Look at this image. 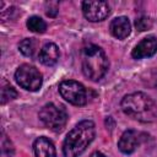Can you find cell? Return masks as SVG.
Listing matches in <instances>:
<instances>
[{"label": "cell", "instance_id": "1", "mask_svg": "<svg viewBox=\"0 0 157 157\" xmlns=\"http://www.w3.org/2000/svg\"><path fill=\"white\" fill-rule=\"evenodd\" d=\"M123 112L141 123H152L157 120V104L144 92L126 94L120 103Z\"/></svg>", "mask_w": 157, "mask_h": 157}, {"label": "cell", "instance_id": "2", "mask_svg": "<svg viewBox=\"0 0 157 157\" xmlns=\"http://www.w3.org/2000/svg\"><path fill=\"white\" fill-rule=\"evenodd\" d=\"M96 135L94 123L92 120H82L69 131L64 140L63 153L64 157H78L93 141Z\"/></svg>", "mask_w": 157, "mask_h": 157}, {"label": "cell", "instance_id": "3", "mask_svg": "<svg viewBox=\"0 0 157 157\" xmlns=\"http://www.w3.org/2000/svg\"><path fill=\"white\" fill-rule=\"evenodd\" d=\"M81 66L82 72L87 78L99 81L105 75L109 67V61L101 47L88 44L81 50Z\"/></svg>", "mask_w": 157, "mask_h": 157}, {"label": "cell", "instance_id": "4", "mask_svg": "<svg viewBox=\"0 0 157 157\" xmlns=\"http://www.w3.org/2000/svg\"><path fill=\"white\" fill-rule=\"evenodd\" d=\"M39 119L52 131L59 132L67 123V113L64 107L55 105L54 103H47L39 110Z\"/></svg>", "mask_w": 157, "mask_h": 157}, {"label": "cell", "instance_id": "5", "mask_svg": "<svg viewBox=\"0 0 157 157\" xmlns=\"http://www.w3.org/2000/svg\"><path fill=\"white\" fill-rule=\"evenodd\" d=\"M15 80L22 88L31 92L38 91L43 82V77L39 70L29 64H22L17 67L15 72Z\"/></svg>", "mask_w": 157, "mask_h": 157}, {"label": "cell", "instance_id": "6", "mask_svg": "<svg viewBox=\"0 0 157 157\" xmlns=\"http://www.w3.org/2000/svg\"><path fill=\"white\" fill-rule=\"evenodd\" d=\"M61 97L74 105H85L87 103V90L85 86L74 80H65L59 85Z\"/></svg>", "mask_w": 157, "mask_h": 157}, {"label": "cell", "instance_id": "7", "mask_svg": "<svg viewBox=\"0 0 157 157\" xmlns=\"http://www.w3.org/2000/svg\"><path fill=\"white\" fill-rule=\"evenodd\" d=\"M82 12L88 21L98 22L108 17L110 13V7L107 1H83Z\"/></svg>", "mask_w": 157, "mask_h": 157}, {"label": "cell", "instance_id": "8", "mask_svg": "<svg viewBox=\"0 0 157 157\" xmlns=\"http://www.w3.org/2000/svg\"><path fill=\"white\" fill-rule=\"evenodd\" d=\"M157 53V38L155 36H148L139 42L131 52L134 59L150 58Z\"/></svg>", "mask_w": 157, "mask_h": 157}, {"label": "cell", "instance_id": "9", "mask_svg": "<svg viewBox=\"0 0 157 157\" xmlns=\"http://www.w3.org/2000/svg\"><path fill=\"white\" fill-rule=\"evenodd\" d=\"M140 139H141L140 134L136 130H132V129L125 130L118 141V148L123 153L130 155L137 148V146L140 144Z\"/></svg>", "mask_w": 157, "mask_h": 157}, {"label": "cell", "instance_id": "10", "mask_svg": "<svg viewBox=\"0 0 157 157\" xmlns=\"http://www.w3.org/2000/svg\"><path fill=\"white\" fill-rule=\"evenodd\" d=\"M109 31L113 37L118 39H125L130 32H131V23L128 17L125 16H119L112 20L109 25Z\"/></svg>", "mask_w": 157, "mask_h": 157}, {"label": "cell", "instance_id": "11", "mask_svg": "<svg viewBox=\"0 0 157 157\" xmlns=\"http://www.w3.org/2000/svg\"><path fill=\"white\" fill-rule=\"evenodd\" d=\"M60 56V52L56 44L47 43L42 47L39 52V61L45 66H53L58 63Z\"/></svg>", "mask_w": 157, "mask_h": 157}, {"label": "cell", "instance_id": "12", "mask_svg": "<svg viewBox=\"0 0 157 157\" xmlns=\"http://www.w3.org/2000/svg\"><path fill=\"white\" fill-rule=\"evenodd\" d=\"M36 157H56L54 144L45 136L37 137L33 144Z\"/></svg>", "mask_w": 157, "mask_h": 157}, {"label": "cell", "instance_id": "13", "mask_svg": "<svg viewBox=\"0 0 157 157\" xmlns=\"http://www.w3.org/2000/svg\"><path fill=\"white\" fill-rule=\"evenodd\" d=\"M27 28L34 33H43L47 29V23L39 16H32L27 20Z\"/></svg>", "mask_w": 157, "mask_h": 157}, {"label": "cell", "instance_id": "14", "mask_svg": "<svg viewBox=\"0 0 157 157\" xmlns=\"http://www.w3.org/2000/svg\"><path fill=\"white\" fill-rule=\"evenodd\" d=\"M17 97V91L10 86V83H7L5 80H2L1 82V104H6L7 102L15 99Z\"/></svg>", "mask_w": 157, "mask_h": 157}, {"label": "cell", "instance_id": "15", "mask_svg": "<svg viewBox=\"0 0 157 157\" xmlns=\"http://www.w3.org/2000/svg\"><path fill=\"white\" fill-rule=\"evenodd\" d=\"M18 49L25 56H32L34 53V49H36L34 40L32 38H26V39L21 40L18 44Z\"/></svg>", "mask_w": 157, "mask_h": 157}, {"label": "cell", "instance_id": "16", "mask_svg": "<svg viewBox=\"0 0 157 157\" xmlns=\"http://www.w3.org/2000/svg\"><path fill=\"white\" fill-rule=\"evenodd\" d=\"M13 152H15V148H13L12 142L2 132L1 134V157H12Z\"/></svg>", "mask_w": 157, "mask_h": 157}, {"label": "cell", "instance_id": "17", "mask_svg": "<svg viewBox=\"0 0 157 157\" xmlns=\"http://www.w3.org/2000/svg\"><path fill=\"white\" fill-rule=\"evenodd\" d=\"M135 27H136V29H139L140 32L147 31V29H150V28L152 27V21H151L148 17H146V16H141V17L136 18V21H135Z\"/></svg>", "mask_w": 157, "mask_h": 157}, {"label": "cell", "instance_id": "18", "mask_svg": "<svg viewBox=\"0 0 157 157\" xmlns=\"http://www.w3.org/2000/svg\"><path fill=\"white\" fill-rule=\"evenodd\" d=\"M90 157H105V156L102 152H99V151H94V152H92L90 155Z\"/></svg>", "mask_w": 157, "mask_h": 157}]
</instances>
